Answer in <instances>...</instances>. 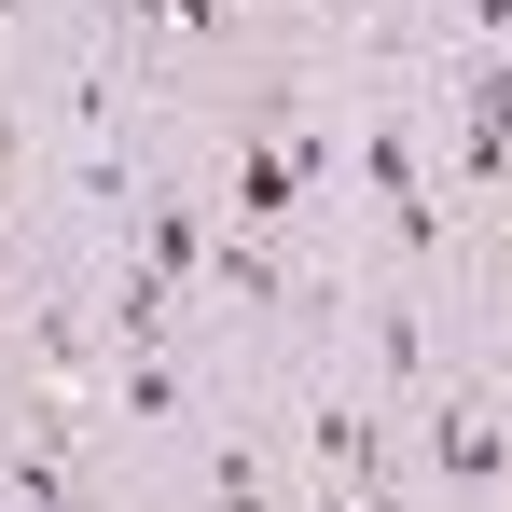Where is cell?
<instances>
[{"label": "cell", "mask_w": 512, "mask_h": 512, "mask_svg": "<svg viewBox=\"0 0 512 512\" xmlns=\"http://www.w3.org/2000/svg\"><path fill=\"white\" fill-rule=\"evenodd\" d=\"M346 167H360L374 208H402V194H429V125H416V111H374V125L346 139Z\"/></svg>", "instance_id": "6da1fadb"}, {"label": "cell", "mask_w": 512, "mask_h": 512, "mask_svg": "<svg viewBox=\"0 0 512 512\" xmlns=\"http://www.w3.org/2000/svg\"><path fill=\"white\" fill-rule=\"evenodd\" d=\"M429 471H443V485H499L512 471L499 416H485V402H429Z\"/></svg>", "instance_id": "7a4b0ae2"}, {"label": "cell", "mask_w": 512, "mask_h": 512, "mask_svg": "<svg viewBox=\"0 0 512 512\" xmlns=\"http://www.w3.org/2000/svg\"><path fill=\"white\" fill-rule=\"evenodd\" d=\"M208 277H222L236 305H263V319H277V305H305V277L277 263V236H222V250H208Z\"/></svg>", "instance_id": "3957f363"}, {"label": "cell", "mask_w": 512, "mask_h": 512, "mask_svg": "<svg viewBox=\"0 0 512 512\" xmlns=\"http://www.w3.org/2000/svg\"><path fill=\"white\" fill-rule=\"evenodd\" d=\"M374 388H429V305L416 291L374 305Z\"/></svg>", "instance_id": "277c9868"}, {"label": "cell", "mask_w": 512, "mask_h": 512, "mask_svg": "<svg viewBox=\"0 0 512 512\" xmlns=\"http://www.w3.org/2000/svg\"><path fill=\"white\" fill-rule=\"evenodd\" d=\"M208 512H277V471H263L250 443H222V457H208Z\"/></svg>", "instance_id": "5b68a950"}]
</instances>
